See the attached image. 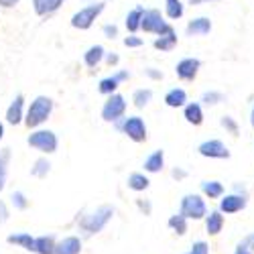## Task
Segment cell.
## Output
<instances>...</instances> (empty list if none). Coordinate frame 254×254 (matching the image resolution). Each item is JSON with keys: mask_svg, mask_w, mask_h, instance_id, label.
Here are the masks:
<instances>
[{"mask_svg": "<svg viewBox=\"0 0 254 254\" xmlns=\"http://www.w3.org/2000/svg\"><path fill=\"white\" fill-rule=\"evenodd\" d=\"M179 214H183L187 220H205L209 214L205 197L201 193H187L181 197L179 203Z\"/></svg>", "mask_w": 254, "mask_h": 254, "instance_id": "3957f363", "label": "cell"}, {"mask_svg": "<svg viewBox=\"0 0 254 254\" xmlns=\"http://www.w3.org/2000/svg\"><path fill=\"white\" fill-rule=\"evenodd\" d=\"M6 242H8V244H14V246H18V248H25V250H29V252H35V242H37V238H33L31 234H27V232H18V234H10V236L6 238Z\"/></svg>", "mask_w": 254, "mask_h": 254, "instance_id": "cb8c5ba5", "label": "cell"}, {"mask_svg": "<svg viewBox=\"0 0 254 254\" xmlns=\"http://www.w3.org/2000/svg\"><path fill=\"white\" fill-rule=\"evenodd\" d=\"M250 242H252V236H246L244 240H240L238 246H236V250H234V254H254Z\"/></svg>", "mask_w": 254, "mask_h": 254, "instance_id": "8d00e7d4", "label": "cell"}, {"mask_svg": "<svg viewBox=\"0 0 254 254\" xmlns=\"http://www.w3.org/2000/svg\"><path fill=\"white\" fill-rule=\"evenodd\" d=\"M8 161H10V149L0 151V191L6 185V175H8Z\"/></svg>", "mask_w": 254, "mask_h": 254, "instance_id": "4dcf8cb0", "label": "cell"}, {"mask_svg": "<svg viewBox=\"0 0 254 254\" xmlns=\"http://www.w3.org/2000/svg\"><path fill=\"white\" fill-rule=\"evenodd\" d=\"M203 2H220V0H189L191 6H197V4H203Z\"/></svg>", "mask_w": 254, "mask_h": 254, "instance_id": "c3c4849f", "label": "cell"}, {"mask_svg": "<svg viewBox=\"0 0 254 254\" xmlns=\"http://www.w3.org/2000/svg\"><path fill=\"white\" fill-rule=\"evenodd\" d=\"M142 43H144V41L140 37H136V35H128L124 39V45L128 49H138V47H142Z\"/></svg>", "mask_w": 254, "mask_h": 254, "instance_id": "74e56055", "label": "cell"}, {"mask_svg": "<svg viewBox=\"0 0 254 254\" xmlns=\"http://www.w3.org/2000/svg\"><path fill=\"white\" fill-rule=\"evenodd\" d=\"M106 59V49L102 45H92L86 53H83V63H86L88 67H98L100 63Z\"/></svg>", "mask_w": 254, "mask_h": 254, "instance_id": "603a6c76", "label": "cell"}, {"mask_svg": "<svg viewBox=\"0 0 254 254\" xmlns=\"http://www.w3.org/2000/svg\"><path fill=\"white\" fill-rule=\"evenodd\" d=\"M18 2H20V0H0V6H2V8H14Z\"/></svg>", "mask_w": 254, "mask_h": 254, "instance_id": "7dc6e473", "label": "cell"}, {"mask_svg": "<svg viewBox=\"0 0 254 254\" xmlns=\"http://www.w3.org/2000/svg\"><path fill=\"white\" fill-rule=\"evenodd\" d=\"M165 104L169 106V108H185V106L189 104L187 92L183 88H171L165 94Z\"/></svg>", "mask_w": 254, "mask_h": 254, "instance_id": "ac0fdd59", "label": "cell"}, {"mask_svg": "<svg viewBox=\"0 0 254 254\" xmlns=\"http://www.w3.org/2000/svg\"><path fill=\"white\" fill-rule=\"evenodd\" d=\"M114 77H116V81H118V83L128 81V79H130V71H128V69H120V71H116V73H114Z\"/></svg>", "mask_w": 254, "mask_h": 254, "instance_id": "b9f144b4", "label": "cell"}, {"mask_svg": "<svg viewBox=\"0 0 254 254\" xmlns=\"http://www.w3.org/2000/svg\"><path fill=\"white\" fill-rule=\"evenodd\" d=\"M248 122H250V128L254 130V104H252V108H250V116H248Z\"/></svg>", "mask_w": 254, "mask_h": 254, "instance_id": "681fc988", "label": "cell"}, {"mask_svg": "<svg viewBox=\"0 0 254 254\" xmlns=\"http://www.w3.org/2000/svg\"><path fill=\"white\" fill-rule=\"evenodd\" d=\"M57 242L53 236H39L35 242V252L37 254H55Z\"/></svg>", "mask_w": 254, "mask_h": 254, "instance_id": "83f0119b", "label": "cell"}, {"mask_svg": "<svg viewBox=\"0 0 254 254\" xmlns=\"http://www.w3.org/2000/svg\"><path fill=\"white\" fill-rule=\"evenodd\" d=\"M27 142H29V146H33V149H37L43 155H53L59 146V138L53 130H35L29 134Z\"/></svg>", "mask_w": 254, "mask_h": 254, "instance_id": "5b68a950", "label": "cell"}, {"mask_svg": "<svg viewBox=\"0 0 254 254\" xmlns=\"http://www.w3.org/2000/svg\"><path fill=\"white\" fill-rule=\"evenodd\" d=\"M6 220H8V207H6V203L2 199H0V226H2Z\"/></svg>", "mask_w": 254, "mask_h": 254, "instance_id": "ee69618b", "label": "cell"}, {"mask_svg": "<svg viewBox=\"0 0 254 254\" xmlns=\"http://www.w3.org/2000/svg\"><path fill=\"white\" fill-rule=\"evenodd\" d=\"M2 136H4V126H2V122H0V140H2Z\"/></svg>", "mask_w": 254, "mask_h": 254, "instance_id": "f907efd6", "label": "cell"}, {"mask_svg": "<svg viewBox=\"0 0 254 254\" xmlns=\"http://www.w3.org/2000/svg\"><path fill=\"white\" fill-rule=\"evenodd\" d=\"M118 86H120V83L116 81V77H114V75H110V77L100 79V83H98V92H100V94H104V96H112V94H116Z\"/></svg>", "mask_w": 254, "mask_h": 254, "instance_id": "836d02e7", "label": "cell"}, {"mask_svg": "<svg viewBox=\"0 0 254 254\" xmlns=\"http://www.w3.org/2000/svg\"><path fill=\"white\" fill-rule=\"evenodd\" d=\"M126 185H128V189H132V191L140 193V191H146V189L151 187V179L144 173H130L128 179H126Z\"/></svg>", "mask_w": 254, "mask_h": 254, "instance_id": "d4e9b609", "label": "cell"}, {"mask_svg": "<svg viewBox=\"0 0 254 254\" xmlns=\"http://www.w3.org/2000/svg\"><path fill=\"white\" fill-rule=\"evenodd\" d=\"M203 222H205V232L209 236H218V234H222V230L226 226V216L222 214L220 209H211Z\"/></svg>", "mask_w": 254, "mask_h": 254, "instance_id": "9a60e30c", "label": "cell"}, {"mask_svg": "<svg viewBox=\"0 0 254 254\" xmlns=\"http://www.w3.org/2000/svg\"><path fill=\"white\" fill-rule=\"evenodd\" d=\"M220 126L228 132V134H232V136H240V124H238V120L234 118V116H230V114H224L222 118H220Z\"/></svg>", "mask_w": 254, "mask_h": 254, "instance_id": "f546056e", "label": "cell"}, {"mask_svg": "<svg viewBox=\"0 0 254 254\" xmlns=\"http://www.w3.org/2000/svg\"><path fill=\"white\" fill-rule=\"evenodd\" d=\"M144 75L149 79H155V81H161L163 79V71L161 69H155V67H146L144 69Z\"/></svg>", "mask_w": 254, "mask_h": 254, "instance_id": "ab89813d", "label": "cell"}, {"mask_svg": "<svg viewBox=\"0 0 254 254\" xmlns=\"http://www.w3.org/2000/svg\"><path fill=\"white\" fill-rule=\"evenodd\" d=\"M185 14L183 0H165V16L169 20H179Z\"/></svg>", "mask_w": 254, "mask_h": 254, "instance_id": "4316f807", "label": "cell"}, {"mask_svg": "<svg viewBox=\"0 0 254 254\" xmlns=\"http://www.w3.org/2000/svg\"><path fill=\"white\" fill-rule=\"evenodd\" d=\"M114 218V207L112 205H100L96 207V211H92V214L83 216L77 224H79V230L83 232L86 236H92V234H98V232H102L106 226H108V222Z\"/></svg>", "mask_w": 254, "mask_h": 254, "instance_id": "6da1fadb", "label": "cell"}, {"mask_svg": "<svg viewBox=\"0 0 254 254\" xmlns=\"http://www.w3.org/2000/svg\"><path fill=\"white\" fill-rule=\"evenodd\" d=\"M25 116H27V112H25V96L18 94V96H14V100L6 108V122L10 126H16L20 122H25Z\"/></svg>", "mask_w": 254, "mask_h": 254, "instance_id": "7c38bea8", "label": "cell"}, {"mask_svg": "<svg viewBox=\"0 0 254 254\" xmlns=\"http://www.w3.org/2000/svg\"><path fill=\"white\" fill-rule=\"evenodd\" d=\"M167 226H169L171 232H175L177 236H183V234H187V230H189V220L183 214H173V216H169Z\"/></svg>", "mask_w": 254, "mask_h": 254, "instance_id": "484cf974", "label": "cell"}, {"mask_svg": "<svg viewBox=\"0 0 254 254\" xmlns=\"http://www.w3.org/2000/svg\"><path fill=\"white\" fill-rule=\"evenodd\" d=\"M126 112V98L120 94H112L108 96V100L102 106V120L106 122H118L124 118Z\"/></svg>", "mask_w": 254, "mask_h": 254, "instance_id": "ba28073f", "label": "cell"}, {"mask_svg": "<svg viewBox=\"0 0 254 254\" xmlns=\"http://www.w3.org/2000/svg\"><path fill=\"white\" fill-rule=\"evenodd\" d=\"M199 102L205 104V106H218V104L226 102V94L220 92V90H207V92L201 94V100Z\"/></svg>", "mask_w": 254, "mask_h": 254, "instance_id": "1f68e13d", "label": "cell"}, {"mask_svg": "<svg viewBox=\"0 0 254 254\" xmlns=\"http://www.w3.org/2000/svg\"><path fill=\"white\" fill-rule=\"evenodd\" d=\"M211 29H214V25H211L209 16H195V18H191L187 23L185 33L189 37H205V35L211 33Z\"/></svg>", "mask_w": 254, "mask_h": 254, "instance_id": "4fadbf2b", "label": "cell"}, {"mask_svg": "<svg viewBox=\"0 0 254 254\" xmlns=\"http://www.w3.org/2000/svg\"><path fill=\"white\" fill-rule=\"evenodd\" d=\"M201 195L205 197V199H222L224 195H226V185L222 183V181H216V179H205V181H201Z\"/></svg>", "mask_w": 254, "mask_h": 254, "instance_id": "2e32d148", "label": "cell"}, {"mask_svg": "<svg viewBox=\"0 0 254 254\" xmlns=\"http://www.w3.org/2000/svg\"><path fill=\"white\" fill-rule=\"evenodd\" d=\"M197 153L201 157H205V159H218V161H226L232 155L230 149L226 146V142L220 140V138H207V140H203L197 146Z\"/></svg>", "mask_w": 254, "mask_h": 254, "instance_id": "9c48e42d", "label": "cell"}, {"mask_svg": "<svg viewBox=\"0 0 254 254\" xmlns=\"http://www.w3.org/2000/svg\"><path fill=\"white\" fill-rule=\"evenodd\" d=\"M136 207L142 211L144 216H151L153 214V203L149 199H136Z\"/></svg>", "mask_w": 254, "mask_h": 254, "instance_id": "f35d334b", "label": "cell"}, {"mask_svg": "<svg viewBox=\"0 0 254 254\" xmlns=\"http://www.w3.org/2000/svg\"><path fill=\"white\" fill-rule=\"evenodd\" d=\"M65 0H33V8L39 16H49L61 8Z\"/></svg>", "mask_w": 254, "mask_h": 254, "instance_id": "ffe728a7", "label": "cell"}, {"mask_svg": "<svg viewBox=\"0 0 254 254\" xmlns=\"http://www.w3.org/2000/svg\"><path fill=\"white\" fill-rule=\"evenodd\" d=\"M252 236V242H250V246H252V252H254V234H250Z\"/></svg>", "mask_w": 254, "mask_h": 254, "instance_id": "816d5d0a", "label": "cell"}, {"mask_svg": "<svg viewBox=\"0 0 254 254\" xmlns=\"http://www.w3.org/2000/svg\"><path fill=\"white\" fill-rule=\"evenodd\" d=\"M169 20H165V14L157 8H146L144 10V16H142V25H140V31L144 33H151V35H161L169 29Z\"/></svg>", "mask_w": 254, "mask_h": 254, "instance_id": "52a82bcc", "label": "cell"}, {"mask_svg": "<svg viewBox=\"0 0 254 254\" xmlns=\"http://www.w3.org/2000/svg\"><path fill=\"white\" fill-rule=\"evenodd\" d=\"M171 177L177 179V181H183L187 177V171H185V169H181V167H175L173 171H171Z\"/></svg>", "mask_w": 254, "mask_h": 254, "instance_id": "7bdbcfd3", "label": "cell"}, {"mask_svg": "<svg viewBox=\"0 0 254 254\" xmlns=\"http://www.w3.org/2000/svg\"><path fill=\"white\" fill-rule=\"evenodd\" d=\"M102 33L106 39H114V37H118V27L116 25H104Z\"/></svg>", "mask_w": 254, "mask_h": 254, "instance_id": "60d3db41", "label": "cell"}, {"mask_svg": "<svg viewBox=\"0 0 254 254\" xmlns=\"http://www.w3.org/2000/svg\"><path fill=\"white\" fill-rule=\"evenodd\" d=\"M177 41H179V37H177L175 27L169 25V29H167L165 33H161L159 37H155L153 47L159 49V51H173V49L177 47Z\"/></svg>", "mask_w": 254, "mask_h": 254, "instance_id": "5bb4252c", "label": "cell"}, {"mask_svg": "<svg viewBox=\"0 0 254 254\" xmlns=\"http://www.w3.org/2000/svg\"><path fill=\"white\" fill-rule=\"evenodd\" d=\"M151 100H153V90L151 88H140V90H134V94H132V104L138 110L146 108V106L151 104Z\"/></svg>", "mask_w": 254, "mask_h": 254, "instance_id": "f1b7e54d", "label": "cell"}, {"mask_svg": "<svg viewBox=\"0 0 254 254\" xmlns=\"http://www.w3.org/2000/svg\"><path fill=\"white\" fill-rule=\"evenodd\" d=\"M10 203H12V207L18 209V211H23V209L29 207V199H27V195H25L23 191H12V195H10Z\"/></svg>", "mask_w": 254, "mask_h": 254, "instance_id": "e575fe53", "label": "cell"}, {"mask_svg": "<svg viewBox=\"0 0 254 254\" xmlns=\"http://www.w3.org/2000/svg\"><path fill=\"white\" fill-rule=\"evenodd\" d=\"M199 69H201V61L197 57H183L175 65V73L181 81H195Z\"/></svg>", "mask_w": 254, "mask_h": 254, "instance_id": "8fae6325", "label": "cell"}, {"mask_svg": "<svg viewBox=\"0 0 254 254\" xmlns=\"http://www.w3.org/2000/svg\"><path fill=\"white\" fill-rule=\"evenodd\" d=\"M183 118L191 126H201L203 124V104L201 102H189L183 108Z\"/></svg>", "mask_w": 254, "mask_h": 254, "instance_id": "e0dca14e", "label": "cell"}, {"mask_svg": "<svg viewBox=\"0 0 254 254\" xmlns=\"http://www.w3.org/2000/svg\"><path fill=\"white\" fill-rule=\"evenodd\" d=\"M142 167H144V171L146 173H161L163 171V167H165V153L161 151V149H157V151H153L149 157L144 159V163H142Z\"/></svg>", "mask_w": 254, "mask_h": 254, "instance_id": "d6986e66", "label": "cell"}, {"mask_svg": "<svg viewBox=\"0 0 254 254\" xmlns=\"http://www.w3.org/2000/svg\"><path fill=\"white\" fill-rule=\"evenodd\" d=\"M118 130H122L126 136H128L132 142H144L146 140V124L140 116H128V118H122L116 122Z\"/></svg>", "mask_w": 254, "mask_h": 254, "instance_id": "8992f818", "label": "cell"}, {"mask_svg": "<svg viewBox=\"0 0 254 254\" xmlns=\"http://www.w3.org/2000/svg\"><path fill=\"white\" fill-rule=\"evenodd\" d=\"M144 10L142 6H136L132 8L128 14H126V20H124V25H126V31H128L130 35H134L136 31H140V25H142V16H144Z\"/></svg>", "mask_w": 254, "mask_h": 254, "instance_id": "7402d4cb", "label": "cell"}, {"mask_svg": "<svg viewBox=\"0 0 254 254\" xmlns=\"http://www.w3.org/2000/svg\"><path fill=\"white\" fill-rule=\"evenodd\" d=\"M118 61H120V57L116 53H106V63H108V65H118Z\"/></svg>", "mask_w": 254, "mask_h": 254, "instance_id": "bcb514c9", "label": "cell"}, {"mask_svg": "<svg viewBox=\"0 0 254 254\" xmlns=\"http://www.w3.org/2000/svg\"><path fill=\"white\" fill-rule=\"evenodd\" d=\"M104 8H106V2H94V4H88V6L79 8L71 16V27L79 29V31H88L96 23V18L104 12Z\"/></svg>", "mask_w": 254, "mask_h": 254, "instance_id": "277c9868", "label": "cell"}, {"mask_svg": "<svg viewBox=\"0 0 254 254\" xmlns=\"http://www.w3.org/2000/svg\"><path fill=\"white\" fill-rule=\"evenodd\" d=\"M51 112H53V100L49 96H37L27 108L25 124L29 128H39L41 124L49 120Z\"/></svg>", "mask_w": 254, "mask_h": 254, "instance_id": "7a4b0ae2", "label": "cell"}, {"mask_svg": "<svg viewBox=\"0 0 254 254\" xmlns=\"http://www.w3.org/2000/svg\"><path fill=\"white\" fill-rule=\"evenodd\" d=\"M185 254H209V244L205 240H195Z\"/></svg>", "mask_w": 254, "mask_h": 254, "instance_id": "d590c367", "label": "cell"}, {"mask_svg": "<svg viewBox=\"0 0 254 254\" xmlns=\"http://www.w3.org/2000/svg\"><path fill=\"white\" fill-rule=\"evenodd\" d=\"M81 252V240L77 236H67L57 242L55 254H79Z\"/></svg>", "mask_w": 254, "mask_h": 254, "instance_id": "44dd1931", "label": "cell"}, {"mask_svg": "<svg viewBox=\"0 0 254 254\" xmlns=\"http://www.w3.org/2000/svg\"><path fill=\"white\" fill-rule=\"evenodd\" d=\"M49 171H51V163L47 161V159H37L35 161V165L31 167V175L33 177H39V179H43V177H47L49 175Z\"/></svg>", "mask_w": 254, "mask_h": 254, "instance_id": "d6a6232c", "label": "cell"}, {"mask_svg": "<svg viewBox=\"0 0 254 254\" xmlns=\"http://www.w3.org/2000/svg\"><path fill=\"white\" fill-rule=\"evenodd\" d=\"M232 191L234 193H240V195H248V189L244 183H234V187H232Z\"/></svg>", "mask_w": 254, "mask_h": 254, "instance_id": "f6af8a7d", "label": "cell"}, {"mask_svg": "<svg viewBox=\"0 0 254 254\" xmlns=\"http://www.w3.org/2000/svg\"><path fill=\"white\" fill-rule=\"evenodd\" d=\"M246 205H248V195H240V193H234V191L226 193V195L218 201V209L222 211L224 216L240 214L242 209H246Z\"/></svg>", "mask_w": 254, "mask_h": 254, "instance_id": "30bf717a", "label": "cell"}]
</instances>
